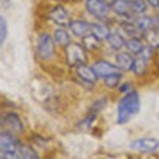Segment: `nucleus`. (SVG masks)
Segmentation results:
<instances>
[{
	"instance_id": "f257e3e1",
	"label": "nucleus",
	"mask_w": 159,
	"mask_h": 159,
	"mask_svg": "<svg viewBox=\"0 0 159 159\" xmlns=\"http://www.w3.org/2000/svg\"><path fill=\"white\" fill-rule=\"evenodd\" d=\"M141 108V100L139 94L135 90L128 92L120 101L117 107V123L126 124Z\"/></svg>"
},
{
	"instance_id": "f03ea898",
	"label": "nucleus",
	"mask_w": 159,
	"mask_h": 159,
	"mask_svg": "<svg viewBox=\"0 0 159 159\" xmlns=\"http://www.w3.org/2000/svg\"><path fill=\"white\" fill-rule=\"evenodd\" d=\"M65 59L70 66H79L88 61L85 48L76 42H71L65 47Z\"/></svg>"
},
{
	"instance_id": "7ed1b4c3",
	"label": "nucleus",
	"mask_w": 159,
	"mask_h": 159,
	"mask_svg": "<svg viewBox=\"0 0 159 159\" xmlns=\"http://www.w3.org/2000/svg\"><path fill=\"white\" fill-rule=\"evenodd\" d=\"M55 50L54 42L48 34H42L37 41V52L43 59H49L53 56Z\"/></svg>"
},
{
	"instance_id": "20e7f679",
	"label": "nucleus",
	"mask_w": 159,
	"mask_h": 159,
	"mask_svg": "<svg viewBox=\"0 0 159 159\" xmlns=\"http://www.w3.org/2000/svg\"><path fill=\"white\" fill-rule=\"evenodd\" d=\"M85 7L91 15L101 18L109 13L111 6L106 0H86Z\"/></svg>"
},
{
	"instance_id": "39448f33",
	"label": "nucleus",
	"mask_w": 159,
	"mask_h": 159,
	"mask_svg": "<svg viewBox=\"0 0 159 159\" xmlns=\"http://www.w3.org/2000/svg\"><path fill=\"white\" fill-rule=\"evenodd\" d=\"M130 147L141 153H152L158 149L159 141L155 138L138 139L130 143Z\"/></svg>"
},
{
	"instance_id": "423d86ee",
	"label": "nucleus",
	"mask_w": 159,
	"mask_h": 159,
	"mask_svg": "<svg viewBox=\"0 0 159 159\" xmlns=\"http://www.w3.org/2000/svg\"><path fill=\"white\" fill-rule=\"evenodd\" d=\"M49 18L56 24L61 26H69L71 21L68 11L62 6H57L49 12Z\"/></svg>"
},
{
	"instance_id": "0eeeda50",
	"label": "nucleus",
	"mask_w": 159,
	"mask_h": 159,
	"mask_svg": "<svg viewBox=\"0 0 159 159\" xmlns=\"http://www.w3.org/2000/svg\"><path fill=\"white\" fill-rule=\"evenodd\" d=\"M93 69L96 72L98 77H106L109 75L120 73L117 65H115L107 61H98L93 65Z\"/></svg>"
},
{
	"instance_id": "6e6552de",
	"label": "nucleus",
	"mask_w": 159,
	"mask_h": 159,
	"mask_svg": "<svg viewBox=\"0 0 159 159\" xmlns=\"http://www.w3.org/2000/svg\"><path fill=\"white\" fill-rule=\"evenodd\" d=\"M17 142L15 137L8 132H2L0 135V150L2 153L16 152Z\"/></svg>"
},
{
	"instance_id": "1a4fd4ad",
	"label": "nucleus",
	"mask_w": 159,
	"mask_h": 159,
	"mask_svg": "<svg viewBox=\"0 0 159 159\" xmlns=\"http://www.w3.org/2000/svg\"><path fill=\"white\" fill-rule=\"evenodd\" d=\"M76 73L81 79L89 84H94L97 81L98 76L96 72L94 71L93 67L88 66L86 64H82L77 66Z\"/></svg>"
},
{
	"instance_id": "9d476101",
	"label": "nucleus",
	"mask_w": 159,
	"mask_h": 159,
	"mask_svg": "<svg viewBox=\"0 0 159 159\" xmlns=\"http://www.w3.org/2000/svg\"><path fill=\"white\" fill-rule=\"evenodd\" d=\"M69 26L73 34L78 37H85L91 32V24L82 20L71 21Z\"/></svg>"
},
{
	"instance_id": "9b49d317",
	"label": "nucleus",
	"mask_w": 159,
	"mask_h": 159,
	"mask_svg": "<svg viewBox=\"0 0 159 159\" xmlns=\"http://www.w3.org/2000/svg\"><path fill=\"white\" fill-rule=\"evenodd\" d=\"M116 65L120 68V70L128 71L132 70L134 59L127 52H120L117 54L116 57Z\"/></svg>"
},
{
	"instance_id": "f8f14e48",
	"label": "nucleus",
	"mask_w": 159,
	"mask_h": 159,
	"mask_svg": "<svg viewBox=\"0 0 159 159\" xmlns=\"http://www.w3.org/2000/svg\"><path fill=\"white\" fill-rule=\"evenodd\" d=\"M110 6L113 12L120 16L127 15L131 12L130 0H113Z\"/></svg>"
},
{
	"instance_id": "ddd939ff",
	"label": "nucleus",
	"mask_w": 159,
	"mask_h": 159,
	"mask_svg": "<svg viewBox=\"0 0 159 159\" xmlns=\"http://www.w3.org/2000/svg\"><path fill=\"white\" fill-rule=\"evenodd\" d=\"M91 32L101 41L105 40V39L107 40L111 34L108 26L107 25L100 24V23L91 24Z\"/></svg>"
},
{
	"instance_id": "4468645a",
	"label": "nucleus",
	"mask_w": 159,
	"mask_h": 159,
	"mask_svg": "<svg viewBox=\"0 0 159 159\" xmlns=\"http://www.w3.org/2000/svg\"><path fill=\"white\" fill-rule=\"evenodd\" d=\"M82 44L85 50L94 51L96 50L101 44V40L93 34H89L82 38Z\"/></svg>"
},
{
	"instance_id": "2eb2a0df",
	"label": "nucleus",
	"mask_w": 159,
	"mask_h": 159,
	"mask_svg": "<svg viewBox=\"0 0 159 159\" xmlns=\"http://www.w3.org/2000/svg\"><path fill=\"white\" fill-rule=\"evenodd\" d=\"M144 38L150 46L153 48H159V30L153 27L144 32Z\"/></svg>"
},
{
	"instance_id": "dca6fc26",
	"label": "nucleus",
	"mask_w": 159,
	"mask_h": 159,
	"mask_svg": "<svg viewBox=\"0 0 159 159\" xmlns=\"http://www.w3.org/2000/svg\"><path fill=\"white\" fill-rule=\"evenodd\" d=\"M148 60L146 58L139 55L134 59L132 70L136 76H142L146 72L148 67Z\"/></svg>"
},
{
	"instance_id": "f3484780",
	"label": "nucleus",
	"mask_w": 159,
	"mask_h": 159,
	"mask_svg": "<svg viewBox=\"0 0 159 159\" xmlns=\"http://www.w3.org/2000/svg\"><path fill=\"white\" fill-rule=\"evenodd\" d=\"M110 46L115 50H120L126 45V41L122 35L118 33H111L107 39Z\"/></svg>"
},
{
	"instance_id": "a211bd4d",
	"label": "nucleus",
	"mask_w": 159,
	"mask_h": 159,
	"mask_svg": "<svg viewBox=\"0 0 159 159\" xmlns=\"http://www.w3.org/2000/svg\"><path fill=\"white\" fill-rule=\"evenodd\" d=\"M137 28L143 32L148 31L152 28L155 27V20L149 17H142L136 20Z\"/></svg>"
},
{
	"instance_id": "6ab92c4d",
	"label": "nucleus",
	"mask_w": 159,
	"mask_h": 159,
	"mask_svg": "<svg viewBox=\"0 0 159 159\" xmlns=\"http://www.w3.org/2000/svg\"><path fill=\"white\" fill-rule=\"evenodd\" d=\"M126 47L130 52L139 55L144 49V46L139 39L137 37H133L126 42Z\"/></svg>"
},
{
	"instance_id": "aec40b11",
	"label": "nucleus",
	"mask_w": 159,
	"mask_h": 159,
	"mask_svg": "<svg viewBox=\"0 0 159 159\" xmlns=\"http://www.w3.org/2000/svg\"><path fill=\"white\" fill-rule=\"evenodd\" d=\"M54 40L58 45L61 46H65L71 43V37L70 35L65 31L58 29L54 32Z\"/></svg>"
},
{
	"instance_id": "412c9836",
	"label": "nucleus",
	"mask_w": 159,
	"mask_h": 159,
	"mask_svg": "<svg viewBox=\"0 0 159 159\" xmlns=\"http://www.w3.org/2000/svg\"><path fill=\"white\" fill-rule=\"evenodd\" d=\"M121 78H122V75L120 74V73L109 75L104 77V84L108 88H115L119 85Z\"/></svg>"
},
{
	"instance_id": "4be33fe9",
	"label": "nucleus",
	"mask_w": 159,
	"mask_h": 159,
	"mask_svg": "<svg viewBox=\"0 0 159 159\" xmlns=\"http://www.w3.org/2000/svg\"><path fill=\"white\" fill-rule=\"evenodd\" d=\"M147 9V5L144 0L130 1V11L134 14H142Z\"/></svg>"
},
{
	"instance_id": "5701e85b",
	"label": "nucleus",
	"mask_w": 159,
	"mask_h": 159,
	"mask_svg": "<svg viewBox=\"0 0 159 159\" xmlns=\"http://www.w3.org/2000/svg\"><path fill=\"white\" fill-rule=\"evenodd\" d=\"M6 121L8 125L11 126L12 128L15 129L17 131H23V126L20 121V118L16 115L13 113H10L7 115L6 118Z\"/></svg>"
},
{
	"instance_id": "b1692460",
	"label": "nucleus",
	"mask_w": 159,
	"mask_h": 159,
	"mask_svg": "<svg viewBox=\"0 0 159 159\" xmlns=\"http://www.w3.org/2000/svg\"><path fill=\"white\" fill-rule=\"evenodd\" d=\"M22 159H39V157L34 148L27 146L23 148Z\"/></svg>"
},
{
	"instance_id": "393cba45",
	"label": "nucleus",
	"mask_w": 159,
	"mask_h": 159,
	"mask_svg": "<svg viewBox=\"0 0 159 159\" xmlns=\"http://www.w3.org/2000/svg\"><path fill=\"white\" fill-rule=\"evenodd\" d=\"M7 36V23L3 17H0V42L2 45Z\"/></svg>"
},
{
	"instance_id": "a878e982",
	"label": "nucleus",
	"mask_w": 159,
	"mask_h": 159,
	"mask_svg": "<svg viewBox=\"0 0 159 159\" xmlns=\"http://www.w3.org/2000/svg\"><path fill=\"white\" fill-rule=\"evenodd\" d=\"M1 159H20V156L16 152L2 153Z\"/></svg>"
},
{
	"instance_id": "bb28decb",
	"label": "nucleus",
	"mask_w": 159,
	"mask_h": 159,
	"mask_svg": "<svg viewBox=\"0 0 159 159\" xmlns=\"http://www.w3.org/2000/svg\"><path fill=\"white\" fill-rule=\"evenodd\" d=\"M149 4L154 8L159 7V0H148Z\"/></svg>"
},
{
	"instance_id": "cd10ccee",
	"label": "nucleus",
	"mask_w": 159,
	"mask_h": 159,
	"mask_svg": "<svg viewBox=\"0 0 159 159\" xmlns=\"http://www.w3.org/2000/svg\"><path fill=\"white\" fill-rule=\"evenodd\" d=\"M155 27L158 28V29L159 30V19L158 20H155Z\"/></svg>"
},
{
	"instance_id": "c85d7f7f",
	"label": "nucleus",
	"mask_w": 159,
	"mask_h": 159,
	"mask_svg": "<svg viewBox=\"0 0 159 159\" xmlns=\"http://www.w3.org/2000/svg\"><path fill=\"white\" fill-rule=\"evenodd\" d=\"M57 1H65V0H57Z\"/></svg>"
}]
</instances>
